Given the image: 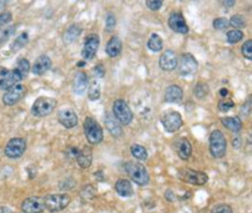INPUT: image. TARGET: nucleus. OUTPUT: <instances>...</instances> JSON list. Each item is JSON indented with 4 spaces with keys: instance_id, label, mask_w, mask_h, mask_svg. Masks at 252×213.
<instances>
[{
    "instance_id": "1",
    "label": "nucleus",
    "mask_w": 252,
    "mask_h": 213,
    "mask_svg": "<svg viewBox=\"0 0 252 213\" xmlns=\"http://www.w3.org/2000/svg\"><path fill=\"white\" fill-rule=\"evenodd\" d=\"M125 172L127 173L132 182L140 186L148 185L150 180V176L148 174L147 168L140 162H134V161H128L125 164Z\"/></svg>"
},
{
    "instance_id": "2",
    "label": "nucleus",
    "mask_w": 252,
    "mask_h": 213,
    "mask_svg": "<svg viewBox=\"0 0 252 213\" xmlns=\"http://www.w3.org/2000/svg\"><path fill=\"white\" fill-rule=\"evenodd\" d=\"M209 153L214 159H221L227 153V139L220 130H214L209 135Z\"/></svg>"
},
{
    "instance_id": "3",
    "label": "nucleus",
    "mask_w": 252,
    "mask_h": 213,
    "mask_svg": "<svg viewBox=\"0 0 252 213\" xmlns=\"http://www.w3.org/2000/svg\"><path fill=\"white\" fill-rule=\"evenodd\" d=\"M84 133H85L86 140L91 144H99L103 140V132L101 126L94 118L87 117L84 120Z\"/></svg>"
},
{
    "instance_id": "4",
    "label": "nucleus",
    "mask_w": 252,
    "mask_h": 213,
    "mask_svg": "<svg viewBox=\"0 0 252 213\" xmlns=\"http://www.w3.org/2000/svg\"><path fill=\"white\" fill-rule=\"evenodd\" d=\"M57 106V101L51 97H38L32 106V114L36 118H43L51 114Z\"/></svg>"
},
{
    "instance_id": "5",
    "label": "nucleus",
    "mask_w": 252,
    "mask_h": 213,
    "mask_svg": "<svg viewBox=\"0 0 252 213\" xmlns=\"http://www.w3.org/2000/svg\"><path fill=\"white\" fill-rule=\"evenodd\" d=\"M44 208L49 212H61L71 203V197L67 193H53L43 198Z\"/></svg>"
},
{
    "instance_id": "6",
    "label": "nucleus",
    "mask_w": 252,
    "mask_h": 213,
    "mask_svg": "<svg viewBox=\"0 0 252 213\" xmlns=\"http://www.w3.org/2000/svg\"><path fill=\"white\" fill-rule=\"evenodd\" d=\"M113 117L122 125H129L134 119V113L124 99H116L113 103Z\"/></svg>"
},
{
    "instance_id": "7",
    "label": "nucleus",
    "mask_w": 252,
    "mask_h": 213,
    "mask_svg": "<svg viewBox=\"0 0 252 213\" xmlns=\"http://www.w3.org/2000/svg\"><path fill=\"white\" fill-rule=\"evenodd\" d=\"M178 69H179L180 76L189 78L195 75L199 69V63L192 54H183L180 60H178Z\"/></svg>"
},
{
    "instance_id": "8",
    "label": "nucleus",
    "mask_w": 252,
    "mask_h": 213,
    "mask_svg": "<svg viewBox=\"0 0 252 213\" xmlns=\"http://www.w3.org/2000/svg\"><path fill=\"white\" fill-rule=\"evenodd\" d=\"M178 177L180 179L184 180V182L192 184V185H205V184L208 182L209 177L206 173L199 172V170L194 169H189V168H185V169H180L178 172Z\"/></svg>"
},
{
    "instance_id": "9",
    "label": "nucleus",
    "mask_w": 252,
    "mask_h": 213,
    "mask_svg": "<svg viewBox=\"0 0 252 213\" xmlns=\"http://www.w3.org/2000/svg\"><path fill=\"white\" fill-rule=\"evenodd\" d=\"M160 122L167 133H174V132L180 130L184 124L182 114L177 111H169L164 113L160 118Z\"/></svg>"
},
{
    "instance_id": "10",
    "label": "nucleus",
    "mask_w": 252,
    "mask_h": 213,
    "mask_svg": "<svg viewBox=\"0 0 252 213\" xmlns=\"http://www.w3.org/2000/svg\"><path fill=\"white\" fill-rule=\"evenodd\" d=\"M27 142L22 138H13L6 144L4 153L8 159H19L25 154Z\"/></svg>"
},
{
    "instance_id": "11",
    "label": "nucleus",
    "mask_w": 252,
    "mask_h": 213,
    "mask_svg": "<svg viewBox=\"0 0 252 213\" xmlns=\"http://www.w3.org/2000/svg\"><path fill=\"white\" fill-rule=\"evenodd\" d=\"M100 46V37L98 34H90L85 37V42H84L82 56L85 61H91L95 57L96 51L99 49Z\"/></svg>"
},
{
    "instance_id": "12",
    "label": "nucleus",
    "mask_w": 252,
    "mask_h": 213,
    "mask_svg": "<svg viewBox=\"0 0 252 213\" xmlns=\"http://www.w3.org/2000/svg\"><path fill=\"white\" fill-rule=\"evenodd\" d=\"M27 93V88L24 84H17L9 90H7L2 96V103L6 106H13L18 104Z\"/></svg>"
},
{
    "instance_id": "13",
    "label": "nucleus",
    "mask_w": 252,
    "mask_h": 213,
    "mask_svg": "<svg viewBox=\"0 0 252 213\" xmlns=\"http://www.w3.org/2000/svg\"><path fill=\"white\" fill-rule=\"evenodd\" d=\"M44 209L43 198L37 196L28 197L21 203V211L24 213H43Z\"/></svg>"
},
{
    "instance_id": "14",
    "label": "nucleus",
    "mask_w": 252,
    "mask_h": 213,
    "mask_svg": "<svg viewBox=\"0 0 252 213\" xmlns=\"http://www.w3.org/2000/svg\"><path fill=\"white\" fill-rule=\"evenodd\" d=\"M169 27L174 33L187 34L189 32V25L186 24L185 18L180 12H173L169 17Z\"/></svg>"
},
{
    "instance_id": "15",
    "label": "nucleus",
    "mask_w": 252,
    "mask_h": 213,
    "mask_svg": "<svg viewBox=\"0 0 252 213\" xmlns=\"http://www.w3.org/2000/svg\"><path fill=\"white\" fill-rule=\"evenodd\" d=\"M58 121L63 127L71 130V128H75L78 125V117H77V113L71 108H64L61 109L58 112L57 115Z\"/></svg>"
},
{
    "instance_id": "16",
    "label": "nucleus",
    "mask_w": 252,
    "mask_h": 213,
    "mask_svg": "<svg viewBox=\"0 0 252 213\" xmlns=\"http://www.w3.org/2000/svg\"><path fill=\"white\" fill-rule=\"evenodd\" d=\"M159 67L164 71H173L178 67V56L173 50L167 49L161 54L159 59Z\"/></svg>"
},
{
    "instance_id": "17",
    "label": "nucleus",
    "mask_w": 252,
    "mask_h": 213,
    "mask_svg": "<svg viewBox=\"0 0 252 213\" xmlns=\"http://www.w3.org/2000/svg\"><path fill=\"white\" fill-rule=\"evenodd\" d=\"M51 66H53V63H51L50 57L48 55H41V56L37 57L33 64V68H31V69L34 75L41 76L44 75L47 71H49L51 69Z\"/></svg>"
},
{
    "instance_id": "18",
    "label": "nucleus",
    "mask_w": 252,
    "mask_h": 213,
    "mask_svg": "<svg viewBox=\"0 0 252 213\" xmlns=\"http://www.w3.org/2000/svg\"><path fill=\"white\" fill-rule=\"evenodd\" d=\"M184 91L177 84H172V85L167 86L165 92H164V101L170 104H174V103H180L183 101Z\"/></svg>"
},
{
    "instance_id": "19",
    "label": "nucleus",
    "mask_w": 252,
    "mask_h": 213,
    "mask_svg": "<svg viewBox=\"0 0 252 213\" xmlns=\"http://www.w3.org/2000/svg\"><path fill=\"white\" fill-rule=\"evenodd\" d=\"M24 79V77L20 72H19L18 69H14L12 71L8 70L7 75L5 76V78L2 79L1 84H0V90H9L13 86H15L17 84H20L21 80Z\"/></svg>"
},
{
    "instance_id": "20",
    "label": "nucleus",
    "mask_w": 252,
    "mask_h": 213,
    "mask_svg": "<svg viewBox=\"0 0 252 213\" xmlns=\"http://www.w3.org/2000/svg\"><path fill=\"white\" fill-rule=\"evenodd\" d=\"M89 76L86 75V72L78 71L76 73L75 78H73V92L77 93V95H83L86 91V89L89 88Z\"/></svg>"
},
{
    "instance_id": "21",
    "label": "nucleus",
    "mask_w": 252,
    "mask_h": 213,
    "mask_svg": "<svg viewBox=\"0 0 252 213\" xmlns=\"http://www.w3.org/2000/svg\"><path fill=\"white\" fill-rule=\"evenodd\" d=\"M77 163L80 168L83 169H87L92 166V161H93V153H92V148L89 146L83 147L80 149L78 156H77Z\"/></svg>"
},
{
    "instance_id": "22",
    "label": "nucleus",
    "mask_w": 252,
    "mask_h": 213,
    "mask_svg": "<svg viewBox=\"0 0 252 213\" xmlns=\"http://www.w3.org/2000/svg\"><path fill=\"white\" fill-rule=\"evenodd\" d=\"M115 191L124 198H128L134 195V189H132L130 180L125 178H120L115 183Z\"/></svg>"
},
{
    "instance_id": "23",
    "label": "nucleus",
    "mask_w": 252,
    "mask_h": 213,
    "mask_svg": "<svg viewBox=\"0 0 252 213\" xmlns=\"http://www.w3.org/2000/svg\"><path fill=\"white\" fill-rule=\"evenodd\" d=\"M122 50V42L120 37L112 36L106 44V53L109 57H116L121 54Z\"/></svg>"
},
{
    "instance_id": "24",
    "label": "nucleus",
    "mask_w": 252,
    "mask_h": 213,
    "mask_svg": "<svg viewBox=\"0 0 252 213\" xmlns=\"http://www.w3.org/2000/svg\"><path fill=\"white\" fill-rule=\"evenodd\" d=\"M192 143L189 139L183 138L179 140V143H178V155L179 157L184 161H187L192 155Z\"/></svg>"
},
{
    "instance_id": "25",
    "label": "nucleus",
    "mask_w": 252,
    "mask_h": 213,
    "mask_svg": "<svg viewBox=\"0 0 252 213\" xmlns=\"http://www.w3.org/2000/svg\"><path fill=\"white\" fill-rule=\"evenodd\" d=\"M221 122L227 130L234 132V133H238L242 130V126H243L241 118L238 115H235V117H224L221 119Z\"/></svg>"
},
{
    "instance_id": "26",
    "label": "nucleus",
    "mask_w": 252,
    "mask_h": 213,
    "mask_svg": "<svg viewBox=\"0 0 252 213\" xmlns=\"http://www.w3.org/2000/svg\"><path fill=\"white\" fill-rule=\"evenodd\" d=\"M82 27L79 25H71L69 28L65 31V33L63 34V41L64 43L70 44L72 42H75L77 38L82 34Z\"/></svg>"
},
{
    "instance_id": "27",
    "label": "nucleus",
    "mask_w": 252,
    "mask_h": 213,
    "mask_svg": "<svg viewBox=\"0 0 252 213\" xmlns=\"http://www.w3.org/2000/svg\"><path fill=\"white\" fill-rule=\"evenodd\" d=\"M89 91H87V96H89V99L91 102L99 101L100 97H101V86H100V83L96 79H92L91 82L89 83Z\"/></svg>"
},
{
    "instance_id": "28",
    "label": "nucleus",
    "mask_w": 252,
    "mask_h": 213,
    "mask_svg": "<svg viewBox=\"0 0 252 213\" xmlns=\"http://www.w3.org/2000/svg\"><path fill=\"white\" fill-rule=\"evenodd\" d=\"M28 42H29V35L27 32H24V33H21L14 41L12 42L11 47H9L11 53H17V51L22 49Z\"/></svg>"
},
{
    "instance_id": "29",
    "label": "nucleus",
    "mask_w": 252,
    "mask_h": 213,
    "mask_svg": "<svg viewBox=\"0 0 252 213\" xmlns=\"http://www.w3.org/2000/svg\"><path fill=\"white\" fill-rule=\"evenodd\" d=\"M106 126H107V130L111 132L113 137H121L122 128L114 117L111 118L109 114H107V117H106Z\"/></svg>"
},
{
    "instance_id": "30",
    "label": "nucleus",
    "mask_w": 252,
    "mask_h": 213,
    "mask_svg": "<svg viewBox=\"0 0 252 213\" xmlns=\"http://www.w3.org/2000/svg\"><path fill=\"white\" fill-rule=\"evenodd\" d=\"M148 48L154 53H159L160 50H163V38L158 34L154 33L148 40Z\"/></svg>"
},
{
    "instance_id": "31",
    "label": "nucleus",
    "mask_w": 252,
    "mask_h": 213,
    "mask_svg": "<svg viewBox=\"0 0 252 213\" xmlns=\"http://www.w3.org/2000/svg\"><path fill=\"white\" fill-rule=\"evenodd\" d=\"M130 151L131 155L135 157V159L140 160V161H145L148 159V151L145 149V147L141 146V144H132L130 147Z\"/></svg>"
},
{
    "instance_id": "32",
    "label": "nucleus",
    "mask_w": 252,
    "mask_h": 213,
    "mask_svg": "<svg viewBox=\"0 0 252 213\" xmlns=\"http://www.w3.org/2000/svg\"><path fill=\"white\" fill-rule=\"evenodd\" d=\"M211 90H209V86L207 85L206 83L203 82H199L196 83L195 88H194V95L198 99H205L207 96L209 95Z\"/></svg>"
},
{
    "instance_id": "33",
    "label": "nucleus",
    "mask_w": 252,
    "mask_h": 213,
    "mask_svg": "<svg viewBox=\"0 0 252 213\" xmlns=\"http://www.w3.org/2000/svg\"><path fill=\"white\" fill-rule=\"evenodd\" d=\"M243 37H244V33L242 31H238V30L229 31L227 33V42L230 44L238 43V42H240Z\"/></svg>"
},
{
    "instance_id": "34",
    "label": "nucleus",
    "mask_w": 252,
    "mask_h": 213,
    "mask_svg": "<svg viewBox=\"0 0 252 213\" xmlns=\"http://www.w3.org/2000/svg\"><path fill=\"white\" fill-rule=\"evenodd\" d=\"M15 69H18L19 72H20L22 77L25 78V77H27L29 71H31V63H29V61L27 59H20L18 61L17 68H15Z\"/></svg>"
},
{
    "instance_id": "35",
    "label": "nucleus",
    "mask_w": 252,
    "mask_h": 213,
    "mask_svg": "<svg viewBox=\"0 0 252 213\" xmlns=\"http://www.w3.org/2000/svg\"><path fill=\"white\" fill-rule=\"evenodd\" d=\"M229 24H230V26H232V27L237 28V30L240 31V28H244L245 26H247V21H245L243 15L236 14V15H232L230 20H229Z\"/></svg>"
},
{
    "instance_id": "36",
    "label": "nucleus",
    "mask_w": 252,
    "mask_h": 213,
    "mask_svg": "<svg viewBox=\"0 0 252 213\" xmlns=\"http://www.w3.org/2000/svg\"><path fill=\"white\" fill-rule=\"evenodd\" d=\"M229 26H230L229 20L225 18H216L214 19V21H213V27H214V30L216 31H224L227 30Z\"/></svg>"
},
{
    "instance_id": "37",
    "label": "nucleus",
    "mask_w": 252,
    "mask_h": 213,
    "mask_svg": "<svg viewBox=\"0 0 252 213\" xmlns=\"http://www.w3.org/2000/svg\"><path fill=\"white\" fill-rule=\"evenodd\" d=\"M234 106H235V103L232 102L230 98H223V99H221V101L219 102L218 108L221 112H224L225 113V112L230 111V109L234 107Z\"/></svg>"
},
{
    "instance_id": "38",
    "label": "nucleus",
    "mask_w": 252,
    "mask_h": 213,
    "mask_svg": "<svg viewBox=\"0 0 252 213\" xmlns=\"http://www.w3.org/2000/svg\"><path fill=\"white\" fill-rule=\"evenodd\" d=\"M14 32H15V26H11V27H7L6 30L0 32V46L4 44L5 42L7 41L13 34H14Z\"/></svg>"
},
{
    "instance_id": "39",
    "label": "nucleus",
    "mask_w": 252,
    "mask_h": 213,
    "mask_svg": "<svg viewBox=\"0 0 252 213\" xmlns=\"http://www.w3.org/2000/svg\"><path fill=\"white\" fill-rule=\"evenodd\" d=\"M242 55L245 57V59L251 61L252 60V40H248L244 42L243 46L241 48Z\"/></svg>"
},
{
    "instance_id": "40",
    "label": "nucleus",
    "mask_w": 252,
    "mask_h": 213,
    "mask_svg": "<svg viewBox=\"0 0 252 213\" xmlns=\"http://www.w3.org/2000/svg\"><path fill=\"white\" fill-rule=\"evenodd\" d=\"M80 195L84 199H92L93 197L95 196V189L93 185H86L84 186L82 192H80Z\"/></svg>"
},
{
    "instance_id": "41",
    "label": "nucleus",
    "mask_w": 252,
    "mask_h": 213,
    "mask_svg": "<svg viewBox=\"0 0 252 213\" xmlns=\"http://www.w3.org/2000/svg\"><path fill=\"white\" fill-rule=\"evenodd\" d=\"M211 213H232V209L228 204H218L213 206Z\"/></svg>"
},
{
    "instance_id": "42",
    "label": "nucleus",
    "mask_w": 252,
    "mask_h": 213,
    "mask_svg": "<svg viewBox=\"0 0 252 213\" xmlns=\"http://www.w3.org/2000/svg\"><path fill=\"white\" fill-rule=\"evenodd\" d=\"M13 15L11 12H2L0 13V30L4 28L6 25H8L12 21Z\"/></svg>"
},
{
    "instance_id": "43",
    "label": "nucleus",
    "mask_w": 252,
    "mask_h": 213,
    "mask_svg": "<svg viewBox=\"0 0 252 213\" xmlns=\"http://www.w3.org/2000/svg\"><path fill=\"white\" fill-rule=\"evenodd\" d=\"M163 4V0H147V1H145L147 7L151 9V11H158V9L161 8Z\"/></svg>"
},
{
    "instance_id": "44",
    "label": "nucleus",
    "mask_w": 252,
    "mask_h": 213,
    "mask_svg": "<svg viewBox=\"0 0 252 213\" xmlns=\"http://www.w3.org/2000/svg\"><path fill=\"white\" fill-rule=\"evenodd\" d=\"M79 151H80V149L78 147L71 146L65 150V156L67 157V159H77Z\"/></svg>"
},
{
    "instance_id": "45",
    "label": "nucleus",
    "mask_w": 252,
    "mask_h": 213,
    "mask_svg": "<svg viewBox=\"0 0 252 213\" xmlns=\"http://www.w3.org/2000/svg\"><path fill=\"white\" fill-rule=\"evenodd\" d=\"M250 109H251V97H249L248 102H245L243 107H242L241 114L243 115V117H249V114H250Z\"/></svg>"
},
{
    "instance_id": "46",
    "label": "nucleus",
    "mask_w": 252,
    "mask_h": 213,
    "mask_svg": "<svg viewBox=\"0 0 252 213\" xmlns=\"http://www.w3.org/2000/svg\"><path fill=\"white\" fill-rule=\"evenodd\" d=\"M93 73H94V76L98 77V78H102V77L105 76V69H103L102 64H98V66L93 68Z\"/></svg>"
},
{
    "instance_id": "47",
    "label": "nucleus",
    "mask_w": 252,
    "mask_h": 213,
    "mask_svg": "<svg viewBox=\"0 0 252 213\" xmlns=\"http://www.w3.org/2000/svg\"><path fill=\"white\" fill-rule=\"evenodd\" d=\"M106 26H107V28H113L116 26V18L112 13H109L107 18H106Z\"/></svg>"
},
{
    "instance_id": "48",
    "label": "nucleus",
    "mask_w": 252,
    "mask_h": 213,
    "mask_svg": "<svg viewBox=\"0 0 252 213\" xmlns=\"http://www.w3.org/2000/svg\"><path fill=\"white\" fill-rule=\"evenodd\" d=\"M69 180H70V178H69V179H64V180H62V182L60 183V188L62 189V190H71V189H72L73 186L76 185V182L70 184Z\"/></svg>"
},
{
    "instance_id": "49",
    "label": "nucleus",
    "mask_w": 252,
    "mask_h": 213,
    "mask_svg": "<svg viewBox=\"0 0 252 213\" xmlns=\"http://www.w3.org/2000/svg\"><path fill=\"white\" fill-rule=\"evenodd\" d=\"M164 196H165V199L167 202H174L178 198V197L176 196V193H174L171 189H167L165 191V195Z\"/></svg>"
},
{
    "instance_id": "50",
    "label": "nucleus",
    "mask_w": 252,
    "mask_h": 213,
    "mask_svg": "<svg viewBox=\"0 0 252 213\" xmlns=\"http://www.w3.org/2000/svg\"><path fill=\"white\" fill-rule=\"evenodd\" d=\"M7 72H8L7 68H5V67H0V84H1L2 79L5 78V76L7 75Z\"/></svg>"
},
{
    "instance_id": "51",
    "label": "nucleus",
    "mask_w": 252,
    "mask_h": 213,
    "mask_svg": "<svg viewBox=\"0 0 252 213\" xmlns=\"http://www.w3.org/2000/svg\"><path fill=\"white\" fill-rule=\"evenodd\" d=\"M220 96H221V98L223 99V98H228V95H229V91H228V89H225V88H222L221 90H220Z\"/></svg>"
},
{
    "instance_id": "52",
    "label": "nucleus",
    "mask_w": 252,
    "mask_h": 213,
    "mask_svg": "<svg viewBox=\"0 0 252 213\" xmlns=\"http://www.w3.org/2000/svg\"><path fill=\"white\" fill-rule=\"evenodd\" d=\"M0 213H14L7 206H0Z\"/></svg>"
},
{
    "instance_id": "53",
    "label": "nucleus",
    "mask_w": 252,
    "mask_h": 213,
    "mask_svg": "<svg viewBox=\"0 0 252 213\" xmlns=\"http://www.w3.org/2000/svg\"><path fill=\"white\" fill-rule=\"evenodd\" d=\"M236 1L235 0H231V1H223V5L225 7H232V6H235Z\"/></svg>"
},
{
    "instance_id": "54",
    "label": "nucleus",
    "mask_w": 252,
    "mask_h": 213,
    "mask_svg": "<svg viewBox=\"0 0 252 213\" xmlns=\"http://www.w3.org/2000/svg\"><path fill=\"white\" fill-rule=\"evenodd\" d=\"M85 61H83V62H78V63H77V67H79V68H82V67H84V66H85Z\"/></svg>"
},
{
    "instance_id": "55",
    "label": "nucleus",
    "mask_w": 252,
    "mask_h": 213,
    "mask_svg": "<svg viewBox=\"0 0 252 213\" xmlns=\"http://www.w3.org/2000/svg\"><path fill=\"white\" fill-rule=\"evenodd\" d=\"M6 5V1H0V8H2Z\"/></svg>"
}]
</instances>
